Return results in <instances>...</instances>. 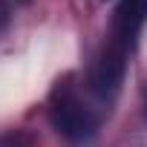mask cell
I'll return each mask as SVG.
<instances>
[{
    "mask_svg": "<svg viewBox=\"0 0 147 147\" xmlns=\"http://www.w3.org/2000/svg\"><path fill=\"white\" fill-rule=\"evenodd\" d=\"M49 113H52V124L58 127V133L66 136L72 144H87L98 133L95 110L81 98V92L69 81L55 87L52 101H49Z\"/></svg>",
    "mask_w": 147,
    "mask_h": 147,
    "instance_id": "cell-1",
    "label": "cell"
},
{
    "mask_svg": "<svg viewBox=\"0 0 147 147\" xmlns=\"http://www.w3.org/2000/svg\"><path fill=\"white\" fill-rule=\"evenodd\" d=\"M144 20H147V0H121L118 9H115V15H113L110 38H107L104 46L110 52H115V55L130 58Z\"/></svg>",
    "mask_w": 147,
    "mask_h": 147,
    "instance_id": "cell-2",
    "label": "cell"
},
{
    "mask_svg": "<svg viewBox=\"0 0 147 147\" xmlns=\"http://www.w3.org/2000/svg\"><path fill=\"white\" fill-rule=\"evenodd\" d=\"M20 3H29V0H20Z\"/></svg>",
    "mask_w": 147,
    "mask_h": 147,
    "instance_id": "cell-3",
    "label": "cell"
}]
</instances>
